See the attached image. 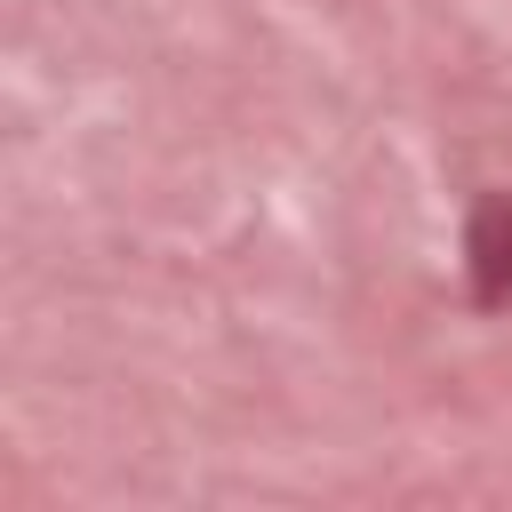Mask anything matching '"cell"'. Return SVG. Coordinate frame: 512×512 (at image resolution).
Listing matches in <instances>:
<instances>
[{"label":"cell","mask_w":512,"mask_h":512,"mask_svg":"<svg viewBox=\"0 0 512 512\" xmlns=\"http://www.w3.org/2000/svg\"><path fill=\"white\" fill-rule=\"evenodd\" d=\"M464 280H472L480 312L512 304V200L504 192H480L472 216H464Z\"/></svg>","instance_id":"obj_1"}]
</instances>
